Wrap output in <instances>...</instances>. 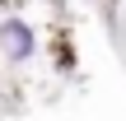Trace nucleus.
Masks as SVG:
<instances>
[]
</instances>
